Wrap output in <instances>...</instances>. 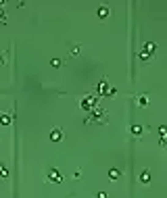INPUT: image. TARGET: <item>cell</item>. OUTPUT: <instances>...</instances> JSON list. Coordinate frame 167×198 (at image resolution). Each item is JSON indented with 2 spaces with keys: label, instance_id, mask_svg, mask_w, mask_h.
Here are the masks:
<instances>
[{
  "label": "cell",
  "instance_id": "6da1fadb",
  "mask_svg": "<svg viewBox=\"0 0 167 198\" xmlns=\"http://www.w3.org/2000/svg\"><path fill=\"white\" fill-rule=\"evenodd\" d=\"M157 46L153 44V42H148V44H144V50L140 52V61H148V58H153V54H155Z\"/></svg>",
  "mask_w": 167,
  "mask_h": 198
},
{
  "label": "cell",
  "instance_id": "7a4b0ae2",
  "mask_svg": "<svg viewBox=\"0 0 167 198\" xmlns=\"http://www.w3.org/2000/svg\"><path fill=\"white\" fill-rule=\"evenodd\" d=\"M48 179H50L52 184H61V182H63V175H61L57 169H50V171H48Z\"/></svg>",
  "mask_w": 167,
  "mask_h": 198
},
{
  "label": "cell",
  "instance_id": "3957f363",
  "mask_svg": "<svg viewBox=\"0 0 167 198\" xmlns=\"http://www.w3.org/2000/svg\"><path fill=\"white\" fill-rule=\"evenodd\" d=\"M50 140H52V142H61V140H63V129L54 127L52 131H50Z\"/></svg>",
  "mask_w": 167,
  "mask_h": 198
},
{
  "label": "cell",
  "instance_id": "277c9868",
  "mask_svg": "<svg viewBox=\"0 0 167 198\" xmlns=\"http://www.w3.org/2000/svg\"><path fill=\"white\" fill-rule=\"evenodd\" d=\"M94 105H96L94 96H86V100H82V108H92Z\"/></svg>",
  "mask_w": 167,
  "mask_h": 198
},
{
  "label": "cell",
  "instance_id": "5b68a950",
  "mask_svg": "<svg viewBox=\"0 0 167 198\" xmlns=\"http://www.w3.org/2000/svg\"><path fill=\"white\" fill-rule=\"evenodd\" d=\"M0 125H11V113L0 115Z\"/></svg>",
  "mask_w": 167,
  "mask_h": 198
},
{
  "label": "cell",
  "instance_id": "8992f818",
  "mask_svg": "<svg viewBox=\"0 0 167 198\" xmlns=\"http://www.w3.org/2000/svg\"><path fill=\"white\" fill-rule=\"evenodd\" d=\"M96 15H98L100 19H107V17H109V9H107V6H100V9L96 11Z\"/></svg>",
  "mask_w": 167,
  "mask_h": 198
},
{
  "label": "cell",
  "instance_id": "52a82bcc",
  "mask_svg": "<svg viewBox=\"0 0 167 198\" xmlns=\"http://www.w3.org/2000/svg\"><path fill=\"white\" fill-rule=\"evenodd\" d=\"M107 90H109V88H107V79H102V82L98 83V92H100V96L107 94Z\"/></svg>",
  "mask_w": 167,
  "mask_h": 198
},
{
  "label": "cell",
  "instance_id": "ba28073f",
  "mask_svg": "<svg viewBox=\"0 0 167 198\" xmlns=\"http://www.w3.org/2000/svg\"><path fill=\"white\" fill-rule=\"evenodd\" d=\"M109 177L111 179H117V177H121V171L119 169H109Z\"/></svg>",
  "mask_w": 167,
  "mask_h": 198
},
{
  "label": "cell",
  "instance_id": "9c48e42d",
  "mask_svg": "<svg viewBox=\"0 0 167 198\" xmlns=\"http://www.w3.org/2000/svg\"><path fill=\"white\" fill-rule=\"evenodd\" d=\"M138 105H140V106H146V105H148V96H146V94L138 96Z\"/></svg>",
  "mask_w": 167,
  "mask_h": 198
},
{
  "label": "cell",
  "instance_id": "30bf717a",
  "mask_svg": "<svg viewBox=\"0 0 167 198\" xmlns=\"http://www.w3.org/2000/svg\"><path fill=\"white\" fill-rule=\"evenodd\" d=\"M148 179H150V171H142V175H140V182H142V184H148Z\"/></svg>",
  "mask_w": 167,
  "mask_h": 198
},
{
  "label": "cell",
  "instance_id": "8fae6325",
  "mask_svg": "<svg viewBox=\"0 0 167 198\" xmlns=\"http://www.w3.org/2000/svg\"><path fill=\"white\" fill-rule=\"evenodd\" d=\"M130 131L134 134V136H140V134H142V127H140V125H132Z\"/></svg>",
  "mask_w": 167,
  "mask_h": 198
},
{
  "label": "cell",
  "instance_id": "7c38bea8",
  "mask_svg": "<svg viewBox=\"0 0 167 198\" xmlns=\"http://www.w3.org/2000/svg\"><path fill=\"white\" fill-rule=\"evenodd\" d=\"M6 175H9V171H6V167H4V165L0 163V177H6Z\"/></svg>",
  "mask_w": 167,
  "mask_h": 198
},
{
  "label": "cell",
  "instance_id": "4fadbf2b",
  "mask_svg": "<svg viewBox=\"0 0 167 198\" xmlns=\"http://www.w3.org/2000/svg\"><path fill=\"white\" fill-rule=\"evenodd\" d=\"M52 67H54V69H61V67H63V63H61L59 58H54V61H52Z\"/></svg>",
  "mask_w": 167,
  "mask_h": 198
},
{
  "label": "cell",
  "instance_id": "5bb4252c",
  "mask_svg": "<svg viewBox=\"0 0 167 198\" xmlns=\"http://www.w3.org/2000/svg\"><path fill=\"white\" fill-rule=\"evenodd\" d=\"M80 48H82V46H77V44L71 46V54H80Z\"/></svg>",
  "mask_w": 167,
  "mask_h": 198
},
{
  "label": "cell",
  "instance_id": "9a60e30c",
  "mask_svg": "<svg viewBox=\"0 0 167 198\" xmlns=\"http://www.w3.org/2000/svg\"><path fill=\"white\" fill-rule=\"evenodd\" d=\"M159 134H161V138H163V136H165V134H167V129L163 127V125H161V127H159Z\"/></svg>",
  "mask_w": 167,
  "mask_h": 198
},
{
  "label": "cell",
  "instance_id": "2e32d148",
  "mask_svg": "<svg viewBox=\"0 0 167 198\" xmlns=\"http://www.w3.org/2000/svg\"><path fill=\"white\" fill-rule=\"evenodd\" d=\"M96 198H107V194L105 192H96Z\"/></svg>",
  "mask_w": 167,
  "mask_h": 198
},
{
  "label": "cell",
  "instance_id": "e0dca14e",
  "mask_svg": "<svg viewBox=\"0 0 167 198\" xmlns=\"http://www.w3.org/2000/svg\"><path fill=\"white\" fill-rule=\"evenodd\" d=\"M0 65H4V57L2 54H0Z\"/></svg>",
  "mask_w": 167,
  "mask_h": 198
}]
</instances>
